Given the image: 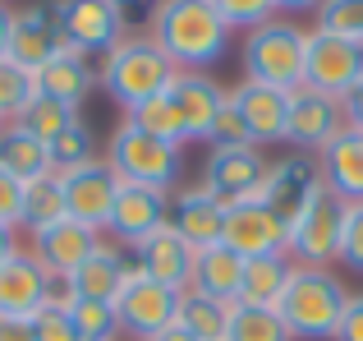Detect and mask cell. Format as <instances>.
I'll use <instances>...</instances> for the list:
<instances>
[{
  "label": "cell",
  "mask_w": 363,
  "mask_h": 341,
  "mask_svg": "<svg viewBox=\"0 0 363 341\" xmlns=\"http://www.w3.org/2000/svg\"><path fill=\"white\" fill-rule=\"evenodd\" d=\"M212 148H253L248 144V125H244V116H240V107H235L230 97H225V107L216 111V120H212V139H207Z\"/></svg>",
  "instance_id": "37"
},
{
  "label": "cell",
  "mask_w": 363,
  "mask_h": 341,
  "mask_svg": "<svg viewBox=\"0 0 363 341\" xmlns=\"http://www.w3.org/2000/svg\"><path fill=\"white\" fill-rule=\"evenodd\" d=\"M359 79H363V46L327 33V28H313L308 55H303V88L327 92V97H345Z\"/></svg>",
  "instance_id": "9"
},
{
  "label": "cell",
  "mask_w": 363,
  "mask_h": 341,
  "mask_svg": "<svg viewBox=\"0 0 363 341\" xmlns=\"http://www.w3.org/2000/svg\"><path fill=\"white\" fill-rule=\"evenodd\" d=\"M69 217V207H65V185H60V170H51V175L42 180H28L23 185V226L28 231H46V226L65 222Z\"/></svg>",
  "instance_id": "28"
},
{
  "label": "cell",
  "mask_w": 363,
  "mask_h": 341,
  "mask_svg": "<svg viewBox=\"0 0 363 341\" xmlns=\"http://www.w3.org/2000/svg\"><path fill=\"white\" fill-rule=\"evenodd\" d=\"M9 33H14V9L0 0V55H9Z\"/></svg>",
  "instance_id": "46"
},
{
  "label": "cell",
  "mask_w": 363,
  "mask_h": 341,
  "mask_svg": "<svg viewBox=\"0 0 363 341\" xmlns=\"http://www.w3.org/2000/svg\"><path fill=\"white\" fill-rule=\"evenodd\" d=\"M33 97H37V74H28L23 65H14L9 55H0V116L18 120Z\"/></svg>",
  "instance_id": "32"
},
{
  "label": "cell",
  "mask_w": 363,
  "mask_h": 341,
  "mask_svg": "<svg viewBox=\"0 0 363 341\" xmlns=\"http://www.w3.org/2000/svg\"><path fill=\"white\" fill-rule=\"evenodd\" d=\"M322 162V185L336 198H345L350 207L363 203V129H340L327 148L318 153Z\"/></svg>",
  "instance_id": "21"
},
{
  "label": "cell",
  "mask_w": 363,
  "mask_h": 341,
  "mask_svg": "<svg viewBox=\"0 0 363 341\" xmlns=\"http://www.w3.org/2000/svg\"><path fill=\"white\" fill-rule=\"evenodd\" d=\"M303 55H308V33L294 18H272V23L253 28V33H244L240 46L244 79L281 92L303 88Z\"/></svg>",
  "instance_id": "4"
},
{
  "label": "cell",
  "mask_w": 363,
  "mask_h": 341,
  "mask_svg": "<svg viewBox=\"0 0 363 341\" xmlns=\"http://www.w3.org/2000/svg\"><path fill=\"white\" fill-rule=\"evenodd\" d=\"M221 244H225V249H235L244 263L248 259H267V254H290V226H285L267 203L248 198V203L225 207Z\"/></svg>",
  "instance_id": "12"
},
{
  "label": "cell",
  "mask_w": 363,
  "mask_h": 341,
  "mask_svg": "<svg viewBox=\"0 0 363 341\" xmlns=\"http://www.w3.org/2000/svg\"><path fill=\"white\" fill-rule=\"evenodd\" d=\"M74 328H79L83 341H116L120 337V314L116 305H101V300H79L69 309Z\"/></svg>",
  "instance_id": "33"
},
{
  "label": "cell",
  "mask_w": 363,
  "mask_h": 341,
  "mask_svg": "<svg viewBox=\"0 0 363 341\" xmlns=\"http://www.w3.org/2000/svg\"><path fill=\"white\" fill-rule=\"evenodd\" d=\"M33 332H37V341H83L79 328H74V318L60 314V309H37L33 314Z\"/></svg>",
  "instance_id": "39"
},
{
  "label": "cell",
  "mask_w": 363,
  "mask_h": 341,
  "mask_svg": "<svg viewBox=\"0 0 363 341\" xmlns=\"http://www.w3.org/2000/svg\"><path fill=\"white\" fill-rule=\"evenodd\" d=\"M340 263L363 277V203L350 207L345 217V240H340Z\"/></svg>",
  "instance_id": "38"
},
{
  "label": "cell",
  "mask_w": 363,
  "mask_h": 341,
  "mask_svg": "<svg viewBox=\"0 0 363 341\" xmlns=\"http://www.w3.org/2000/svg\"><path fill=\"white\" fill-rule=\"evenodd\" d=\"M230 309L235 305H221V300H207V296H198V291H184L175 323L189 328L198 341H225V332H230Z\"/></svg>",
  "instance_id": "29"
},
{
  "label": "cell",
  "mask_w": 363,
  "mask_h": 341,
  "mask_svg": "<svg viewBox=\"0 0 363 341\" xmlns=\"http://www.w3.org/2000/svg\"><path fill=\"white\" fill-rule=\"evenodd\" d=\"M212 9L230 28H244V33H253V28H262V23H272V18H276L272 0H212Z\"/></svg>",
  "instance_id": "36"
},
{
  "label": "cell",
  "mask_w": 363,
  "mask_h": 341,
  "mask_svg": "<svg viewBox=\"0 0 363 341\" xmlns=\"http://www.w3.org/2000/svg\"><path fill=\"white\" fill-rule=\"evenodd\" d=\"M97 244H101V231L74 222V217H65V222H55V226H46V231L33 235L37 263H42L46 272H65V277H74V272L97 254Z\"/></svg>",
  "instance_id": "19"
},
{
  "label": "cell",
  "mask_w": 363,
  "mask_h": 341,
  "mask_svg": "<svg viewBox=\"0 0 363 341\" xmlns=\"http://www.w3.org/2000/svg\"><path fill=\"white\" fill-rule=\"evenodd\" d=\"M74 120H79V111H74V107H65V102L42 97V92H37V97L28 102V111L18 116V125L33 129V134L42 139V144H51V139H55V134H65V129H69Z\"/></svg>",
  "instance_id": "31"
},
{
  "label": "cell",
  "mask_w": 363,
  "mask_h": 341,
  "mask_svg": "<svg viewBox=\"0 0 363 341\" xmlns=\"http://www.w3.org/2000/svg\"><path fill=\"white\" fill-rule=\"evenodd\" d=\"M179 291L161 286L152 277H129L116 300V314H120V332H129L133 341H157L170 323L179 318Z\"/></svg>",
  "instance_id": "10"
},
{
  "label": "cell",
  "mask_w": 363,
  "mask_h": 341,
  "mask_svg": "<svg viewBox=\"0 0 363 341\" xmlns=\"http://www.w3.org/2000/svg\"><path fill=\"white\" fill-rule=\"evenodd\" d=\"M46 277L51 272L37 263L33 249H18L14 259L0 268V314H14V318H33L46 300Z\"/></svg>",
  "instance_id": "22"
},
{
  "label": "cell",
  "mask_w": 363,
  "mask_h": 341,
  "mask_svg": "<svg viewBox=\"0 0 363 341\" xmlns=\"http://www.w3.org/2000/svg\"><path fill=\"white\" fill-rule=\"evenodd\" d=\"M336 341H363V291L359 296H350V305H345V318H340V332Z\"/></svg>",
  "instance_id": "41"
},
{
  "label": "cell",
  "mask_w": 363,
  "mask_h": 341,
  "mask_svg": "<svg viewBox=\"0 0 363 341\" xmlns=\"http://www.w3.org/2000/svg\"><path fill=\"white\" fill-rule=\"evenodd\" d=\"M5 125H9V120H5V116H0V129H5Z\"/></svg>",
  "instance_id": "49"
},
{
  "label": "cell",
  "mask_w": 363,
  "mask_h": 341,
  "mask_svg": "<svg viewBox=\"0 0 363 341\" xmlns=\"http://www.w3.org/2000/svg\"><path fill=\"white\" fill-rule=\"evenodd\" d=\"M65 46L79 55H106L129 37V18L111 0H51Z\"/></svg>",
  "instance_id": "7"
},
{
  "label": "cell",
  "mask_w": 363,
  "mask_h": 341,
  "mask_svg": "<svg viewBox=\"0 0 363 341\" xmlns=\"http://www.w3.org/2000/svg\"><path fill=\"white\" fill-rule=\"evenodd\" d=\"M175 74H179L175 60H170V55L152 42V33H138V37L129 33L116 51L101 55L97 83L111 92V102H116V107H124V116H129L133 107L161 97V92L175 83Z\"/></svg>",
  "instance_id": "2"
},
{
  "label": "cell",
  "mask_w": 363,
  "mask_h": 341,
  "mask_svg": "<svg viewBox=\"0 0 363 341\" xmlns=\"http://www.w3.org/2000/svg\"><path fill=\"white\" fill-rule=\"evenodd\" d=\"M14 254H18V231L14 226H0V268H5Z\"/></svg>",
  "instance_id": "45"
},
{
  "label": "cell",
  "mask_w": 363,
  "mask_h": 341,
  "mask_svg": "<svg viewBox=\"0 0 363 341\" xmlns=\"http://www.w3.org/2000/svg\"><path fill=\"white\" fill-rule=\"evenodd\" d=\"M350 291L331 268H299L285 286V300L276 305V314L285 318L294 341H336L340 318H345Z\"/></svg>",
  "instance_id": "3"
},
{
  "label": "cell",
  "mask_w": 363,
  "mask_h": 341,
  "mask_svg": "<svg viewBox=\"0 0 363 341\" xmlns=\"http://www.w3.org/2000/svg\"><path fill=\"white\" fill-rule=\"evenodd\" d=\"M267 157L262 148H212L203 162V189L216 198L221 207H235V203H248L257 198L267 180Z\"/></svg>",
  "instance_id": "11"
},
{
  "label": "cell",
  "mask_w": 363,
  "mask_h": 341,
  "mask_svg": "<svg viewBox=\"0 0 363 341\" xmlns=\"http://www.w3.org/2000/svg\"><path fill=\"white\" fill-rule=\"evenodd\" d=\"M272 5H276V18H285V14H318L322 0H272Z\"/></svg>",
  "instance_id": "44"
},
{
  "label": "cell",
  "mask_w": 363,
  "mask_h": 341,
  "mask_svg": "<svg viewBox=\"0 0 363 341\" xmlns=\"http://www.w3.org/2000/svg\"><path fill=\"white\" fill-rule=\"evenodd\" d=\"M294 277V259L290 254H267V259H248L244 263V291L240 305H257V309H276L285 300V286Z\"/></svg>",
  "instance_id": "27"
},
{
  "label": "cell",
  "mask_w": 363,
  "mask_h": 341,
  "mask_svg": "<svg viewBox=\"0 0 363 341\" xmlns=\"http://www.w3.org/2000/svg\"><path fill=\"white\" fill-rule=\"evenodd\" d=\"M225 341H294L285 318L276 309H257V305H235L230 309V332Z\"/></svg>",
  "instance_id": "30"
},
{
  "label": "cell",
  "mask_w": 363,
  "mask_h": 341,
  "mask_svg": "<svg viewBox=\"0 0 363 341\" xmlns=\"http://www.w3.org/2000/svg\"><path fill=\"white\" fill-rule=\"evenodd\" d=\"M230 88L212 79V74H175V83L166 88V102L175 111V125H179V144H194V139H212V120L216 111L225 107Z\"/></svg>",
  "instance_id": "14"
},
{
  "label": "cell",
  "mask_w": 363,
  "mask_h": 341,
  "mask_svg": "<svg viewBox=\"0 0 363 341\" xmlns=\"http://www.w3.org/2000/svg\"><path fill=\"white\" fill-rule=\"evenodd\" d=\"M345 217H350V203L336 198L331 189H322L303 217L290 226V259L299 268H331L340 263V240H345Z\"/></svg>",
  "instance_id": "6"
},
{
  "label": "cell",
  "mask_w": 363,
  "mask_h": 341,
  "mask_svg": "<svg viewBox=\"0 0 363 341\" xmlns=\"http://www.w3.org/2000/svg\"><path fill=\"white\" fill-rule=\"evenodd\" d=\"M0 166H5L14 180H23V185L55 170L51 166V148H46L33 129H23L18 120H9V125L0 129Z\"/></svg>",
  "instance_id": "26"
},
{
  "label": "cell",
  "mask_w": 363,
  "mask_h": 341,
  "mask_svg": "<svg viewBox=\"0 0 363 341\" xmlns=\"http://www.w3.org/2000/svg\"><path fill=\"white\" fill-rule=\"evenodd\" d=\"M0 341H37V332H33V318L0 314Z\"/></svg>",
  "instance_id": "42"
},
{
  "label": "cell",
  "mask_w": 363,
  "mask_h": 341,
  "mask_svg": "<svg viewBox=\"0 0 363 341\" xmlns=\"http://www.w3.org/2000/svg\"><path fill=\"white\" fill-rule=\"evenodd\" d=\"M60 185H65V207H69L74 222L106 235L111 207H116V194H120V175L111 170V162L92 157V162H83L74 170H60Z\"/></svg>",
  "instance_id": "13"
},
{
  "label": "cell",
  "mask_w": 363,
  "mask_h": 341,
  "mask_svg": "<svg viewBox=\"0 0 363 341\" xmlns=\"http://www.w3.org/2000/svg\"><path fill=\"white\" fill-rule=\"evenodd\" d=\"M230 102L240 107V116H244V125H248V144H253V148L285 144V125H290V92L244 79L240 88H230Z\"/></svg>",
  "instance_id": "17"
},
{
  "label": "cell",
  "mask_w": 363,
  "mask_h": 341,
  "mask_svg": "<svg viewBox=\"0 0 363 341\" xmlns=\"http://www.w3.org/2000/svg\"><path fill=\"white\" fill-rule=\"evenodd\" d=\"M92 88H97V70L88 65V55L69 51V46H65L55 60H46L42 70H37V92L65 102V107H74V111L88 102Z\"/></svg>",
  "instance_id": "25"
},
{
  "label": "cell",
  "mask_w": 363,
  "mask_h": 341,
  "mask_svg": "<svg viewBox=\"0 0 363 341\" xmlns=\"http://www.w3.org/2000/svg\"><path fill=\"white\" fill-rule=\"evenodd\" d=\"M106 162L111 170L124 180V185H147V189H175L179 180V166H184V153L175 144L157 134H143L133 125H120L106 144Z\"/></svg>",
  "instance_id": "5"
},
{
  "label": "cell",
  "mask_w": 363,
  "mask_h": 341,
  "mask_svg": "<svg viewBox=\"0 0 363 341\" xmlns=\"http://www.w3.org/2000/svg\"><path fill=\"white\" fill-rule=\"evenodd\" d=\"M189 291H198V296H207V300H221V305H240L244 259L235 249H225V244H207V249H198Z\"/></svg>",
  "instance_id": "24"
},
{
  "label": "cell",
  "mask_w": 363,
  "mask_h": 341,
  "mask_svg": "<svg viewBox=\"0 0 363 341\" xmlns=\"http://www.w3.org/2000/svg\"><path fill=\"white\" fill-rule=\"evenodd\" d=\"M322 162L313 153H285L281 162L267 166V180L257 189V203H267L285 226H294L303 217V207L322 194Z\"/></svg>",
  "instance_id": "8"
},
{
  "label": "cell",
  "mask_w": 363,
  "mask_h": 341,
  "mask_svg": "<svg viewBox=\"0 0 363 341\" xmlns=\"http://www.w3.org/2000/svg\"><path fill=\"white\" fill-rule=\"evenodd\" d=\"M65 51V33L55 23V9L51 5H33L23 14H14V33H9V60L23 65L28 74H37L46 60Z\"/></svg>",
  "instance_id": "20"
},
{
  "label": "cell",
  "mask_w": 363,
  "mask_h": 341,
  "mask_svg": "<svg viewBox=\"0 0 363 341\" xmlns=\"http://www.w3.org/2000/svg\"><path fill=\"white\" fill-rule=\"evenodd\" d=\"M166 222H170V194H166V189L124 185V180H120L116 207H111V222H106L111 240L133 244V249H138V244L147 240V235H157Z\"/></svg>",
  "instance_id": "16"
},
{
  "label": "cell",
  "mask_w": 363,
  "mask_h": 341,
  "mask_svg": "<svg viewBox=\"0 0 363 341\" xmlns=\"http://www.w3.org/2000/svg\"><path fill=\"white\" fill-rule=\"evenodd\" d=\"M157 341H198V337H194V332H189V328H179V323H170V328H166V332H161Z\"/></svg>",
  "instance_id": "47"
},
{
  "label": "cell",
  "mask_w": 363,
  "mask_h": 341,
  "mask_svg": "<svg viewBox=\"0 0 363 341\" xmlns=\"http://www.w3.org/2000/svg\"><path fill=\"white\" fill-rule=\"evenodd\" d=\"M340 129H345V107H340V97H327V92H313V88L290 92L285 144H294V153H322Z\"/></svg>",
  "instance_id": "15"
},
{
  "label": "cell",
  "mask_w": 363,
  "mask_h": 341,
  "mask_svg": "<svg viewBox=\"0 0 363 341\" xmlns=\"http://www.w3.org/2000/svg\"><path fill=\"white\" fill-rule=\"evenodd\" d=\"M318 28L363 46V0H322L318 5Z\"/></svg>",
  "instance_id": "34"
},
{
  "label": "cell",
  "mask_w": 363,
  "mask_h": 341,
  "mask_svg": "<svg viewBox=\"0 0 363 341\" xmlns=\"http://www.w3.org/2000/svg\"><path fill=\"white\" fill-rule=\"evenodd\" d=\"M111 5H120V9H129V5H157V0H111Z\"/></svg>",
  "instance_id": "48"
},
{
  "label": "cell",
  "mask_w": 363,
  "mask_h": 341,
  "mask_svg": "<svg viewBox=\"0 0 363 341\" xmlns=\"http://www.w3.org/2000/svg\"><path fill=\"white\" fill-rule=\"evenodd\" d=\"M170 226L184 235L194 249H207V244H221V231H225V207L207 194L203 185L194 189H179L170 198Z\"/></svg>",
  "instance_id": "23"
},
{
  "label": "cell",
  "mask_w": 363,
  "mask_h": 341,
  "mask_svg": "<svg viewBox=\"0 0 363 341\" xmlns=\"http://www.w3.org/2000/svg\"><path fill=\"white\" fill-rule=\"evenodd\" d=\"M340 107H345V125L350 129H363V79L345 92V97H340Z\"/></svg>",
  "instance_id": "43"
},
{
  "label": "cell",
  "mask_w": 363,
  "mask_h": 341,
  "mask_svg": "<svg viewBox=\"0 0 363 341\" xmlns=\"http://www.w3.org/2000/svg\"><path fill=\"white\" fill-rule=\"evenodd\" d=\"M230 33L212 0H157L152 5V42L175 60L184 74H207L225 51H230Z\"/></svg>",
  "instance_id": "1"
},
{
  "label": "cell",
  "mask_w": 363,
  "mask_h": 341,
  "mask_svg": "<svg viewBox=\"0 0 363 341\" xmlns=\"http://www.w3.org/2000/svg\"><path fill=\"white\" fill-rule=\"evenodd\" d=\"M194 259H198V249L170 222L161 226L157 235H147V240L138 244V268H143V277L161 281V286L179 291V296H184L189 281H194Z\"/></svg>",
  "instance_id": "18"
},
{
  "label": "cell",
  "mask_w": 363,
  "mask_h": 341,
  "mask_svg": "<svg viewBox=\"0 0 363 341\" xmlns=\"http://www.w3.org/2000/svg\"><path fill=\"white\" fill-rule=\"evenodd\" d=\"M0 226H23V180H14L0 166Z\"/></svg>",
  "instance_id": "40"
},
{
  "label": "cell",
  "mask_w": 363,
  "mask_h": 341,
  "mask_svg": "<svg viewBox=\"0 0 363 341\" xmlns=\"http://www.w3.org/2000/svg\"><path fill=\"white\" fill-rule=\"evenodd\" d=\"M46 148H51V166L55 170H74V166H83V162L97 157L92 153V129L83 125V120H74V125L65 129V134H55Z\"/></svg>",
  "instance_id": "35"
}]
</instances>
